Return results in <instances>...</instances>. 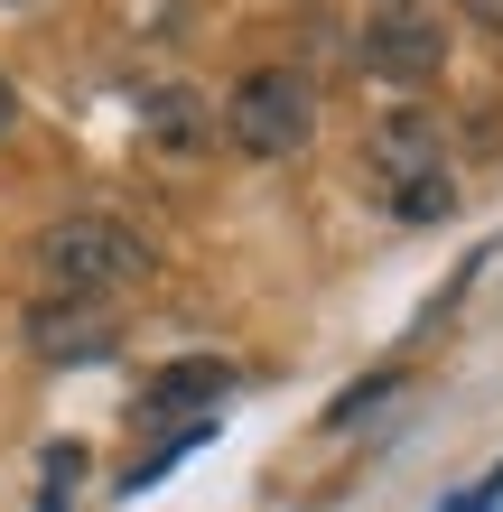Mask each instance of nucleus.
I'll return each instance as SVG.
<instances>
[{"label": "nucleus", "mask_w": 503, "mask_h": 512, "mask_svg": "<svg viewBox=\"0 0 503 512\" xmlns=\"http://www.w3.org/2000/svg\"><path fill=\"white\" fill-rule=\"evenodd\" d=\"M224 122H233V140L252 159H299L317 140V84L299 66H261V75H243L224 94Z\"/></svg>", "instance_id": "f03ea898"}, {"label": "nucleus", "mask_w": 503, "mask_h": 512, "mask_svg": "<svg viewBox=\"0 0 503 512\" xmlns=\"http://www.w3.org/2000/svg\"><path fill=\"white\" fill-rule=\"evenodd\" d=\"M233 391V373L215 364V354H196V364H168V373H150V391H140V410L150 419H168V410H205L215 419V401Z\"/></svg>", "instance_id": "423d86ee"}, {"label": "nucleus", "mask_w": 503, "mask_h": 512, "mask_svg": "<svg viewBox=\"0 0 503 512\" xmlns=\"http://www.w3.org/2000/svg\"><path fill=\"white\" fill-rule=\"evenodd\" d=\"M457 10H466V19H476V28H485V38H503V0H457Z\"/></svg>", "instance_id": "9d476101"}, {"label": "nucleus", "mask_w": 503, "mask_h": 512, "mask_svg": "<svg viewBox=\"0 0 503 512\" xmlns=\"http://www.w3.org/2000/svg\"><path fill=\"white\" fill-rule=\"evenodd\" d=\"M364 168L382 187H410V177H448V131H438L429 103H392L364 122Z\"/></svg>", "instance_id": "20e7f679"}, {"label": "nucleus", "mask_w": 503, "mask_h": 512, "mask_svg": "<svg viewBox=\"0 0 503 512\" xmlns=\"http://www.w3.org/2000/svg\"><path fill=\"white\" fill-rule=\"evenodd\" d=\"M205 438H215V419H196V429H177L168 447H150V457H140V466L122 475V494H150V485H168V475H177V466H187V457H196V447H205Z\"/></svg>", "instance_id": "6e6552de"}, {"label": "nucleus", "mask_w": 503, "mask_h": 512, "mask_svg": "<svg viewBox=\"0 0 503 512\" xmlns=\"http://www.w3.org/2000/svg\"><path fill=\"white\" fill-rule=\"evenodd\" d=\"M38 270L56 280V298H103V289L150 270V243L131 224H112V215H66V224L38 233Z\"/></svg>", "instance_id": "f257e3e1"}, {"label": "nucleus", "mask_w": 503, "mask_h": 512, "mask_svg": "<svg viewBox=\"0 0 503 512\" xmlns=\"http://www.w3.org/2000/svg\"><path fill=\"white\" fill-rule=\"evenodd\" d=\"M476 494H485V512H503V466L485 475V485H476Z\"/></svg>", "instance_id": "9b49d317"}, {"label": "nucleus", "mask_w": 503, "mask_h": 512, "mask_svg": "<svg viewBox=\"0 0 503 512\" xmlns=\"http://www.w3.org/2000/svg\"><path fill=\"white\" fill-rule=\"evenodd\" d=\"M438 512H485V494H448V503H438Z\"/></svg>", "instance_id": "ddd939ff"}, {"label": "nucleus", "mask_w": 503, "mask_h": 512, "mask_svg": "<svg viewBox=\"0 0 503 512\" xmlns=\"http://www.w3.org/2000/svg\"><path fill=\"white\" fill-rule=\"evenodd\" d=\"M28 345H38V364H103V354L122 345V326H112L94 298H38V308H28Z\"/></svg>", "instance_id": "39448f33"}, {"label": "nucleus", "mask_w": 503, "mask_h": 512, "mask_svg": "<svg viewBox=\"0 0 503 512\" xmlns=\"http://www.w3.org/2000/svg\"><path fill=\"white\" fill-rule=\"evenodd\" d=\"M392 215L401 224H448L457 215V187H448V177H410V187H392Z\"/></svg>", "instance_id": "1a4fd4ad"}, {"label": "nucleus", "mask_w": 503, "mask_h": 512, "mask_svg": "<svg viewBox=\"0 0 503 512\" xmlns=\"http://www.w3.org/2000/svg\"><path fill=\"white\" fill-rule=\"evenodd\" d=\"M401 10H438V0H401Z\"/></svg>", "instance_id": "4468645a"}, {"label": "nucleus", "mask_w": 503, "mask_h": 512, "mask_svg": "<svg viewBox=\"0 0 503 512\" xmlns=\"http://www.w3.org/2000/svg\"><path fill=\"white\" fill-rule=\"evenodd\" d=\"M354 56H364L373 75H392V84H429L438 66H448V19H438V10H401V0H382V10L354 28Z\"/></svg>", "instance_id": "7ed1b4c3"}, {"label": "nucleus", "mask_w": 503, "mask_h": 512, "mask_svg": "<svg viewBox=\"0 0 503 512\" xmlns=\"http://www.w3.org/2000/svg\"><path fill=\"white\" fill-rule=\"evenodd\" d=\"M19 122V94H10V75H0V131H10Z\"/></svg>", "instance_id": "f8f14e48"}, {"label": "nucleus", "mask_w": 503, "mask_h": 512, "mask_svg": "<svg viewBox=\"0 0 503 512\" xmlns=\"http://www.w3.org/2000/svg\"><path fill=\"white\" fill-rule=\"evenodd\" d=\"M140 112H150V131H159L168 149H196V140H205V103L187 94V84H159V94H140Z\"/></svg>", "instance_id": "0eeeda50"}]
</instances>
